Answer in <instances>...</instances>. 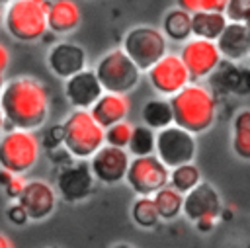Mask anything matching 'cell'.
<instances>
[{"instance_id": "74e56055", "label": "cell", "mask_w": 250, "mask_h": 248, "mask_svg": "<svg viewBox=\"0 0 250 248\" xmlns=\"http://www.w3.org/2000/svg\"><path fill=\"white\" fill-rule=\"evenodd\" d=\"M6 129H10V127H8V123H6V117H4V111H2V107H0V135H2Z\"/></svg>"}, {"instance_id": "7c38bea8", "label": "cell", "mask_w": 250, "mask_h": 248, "mask_svg": "<svg viewBox=\"0 0 250 248\" xmlns=\"http://www.w3.org/2000/svg\"><path fill=\"white\" fill-rule=\"evenodd\" d=\"M178 55L184 61V64L191 76V82L209 78L223 62L217 43L207 41V39H197V37H189L186 43H182V49Z\"/></svg>"}, {"instance_id": "ac0fdd59", "label": "cell", "mask_w": 250, "mask_h": 248, "mask_svg": "<svg viewBox=\"0 0 250 248\" xmlns=\"http://www.w3.org/2000/svg\"><path fill=\"white\" fill-rule=\"evenodd\" d=\"M223 61L240 62L250 53V25L244 21H229L215 41Z\"/></svg>"}, {"instance_id": "60d3db41", "label": "cell", "mask_w": 250, "mask_h": 248, "mask_svg": "<svg viewBox=\"0 0 250 248\" xmlns=\"http://www.w3.org/2000/svg\"><path fill=\"white\" fill-rule=\"evenodd\" d=\"M2 23H4V8L0 6V27H2Z\"/></svg>"}, {"instance_id": "ab89813d", "label": "cell", "mask_w": 250, "mask_h": 248, "mask_svg": "<svg viewBox=\"0 0 250 248\" xmlns=\"http://www.w3.org/2000/svg\"><path fill=\"white\" fill-rule=\"evenodd\" d=\"M4 84H6V76H4V72H0V92H2Z\"/></svg>"}, {"instance_id": "e575fe53", "label": "cell", "mask_w": 250, "mask_h": 248, "mask_svg": "<svg viewBox=\"0 0 250 248\" xmlns=\"http://www.w3.org/2000/svg\"><path fill=\"white\" fill-rule=\"evenodd\" d=\"M10 59H12L10 49L0 41V72L6 74V70H8V66H10Z\"/></svg>"}, {"instance_id": "8d00e7d4", "label": "cell", "mask_w": 250, "mask_h": 248, "mask_svg": "<svg viewBox=\"0 0 250 248\" xmlns=\"http://www.w3.org/2000/svg\"><path fill=\"white\" fill-rule=\"evenodd\" d=\"M12 176H14L12 172H8V170L0 168V187H2V186H4V184H6V182H8L10 178H12Z\"/></svg>"}, {"instance_id": "5b68a950", "label": "cell", "mask_w": 250, "mask_h": 248, "mask_svg": "<svg viewBox=\"0 0 250 248\" xmlns=\"http://www.w3.org/2000/svg\"><path fill=\"white\" fill-rule=\"evenodd\" d=\"M41 156V139L35 131L6 129L0 135V168L12 174H27Z\"/></svg>"}, {"instance_id": "44dd1931", "label": "cell", "mask_w": 250, "mask_h": 248, "mask_svg": "<svg viewBox=\"0 0 250 248\" xmlns=\"http://www.w3.org/2000/svg\"><path fill=\"white\" fill-rule=\"evenodd\" d=\"M211 76H213V86L223 92H229L234 96L250 94V68H242L236 62L223 61ZM215 88H211V90H215Z\"/></svg>"}, {"instance_id": "9a60e30c", "label": "cell", "mask_w": 250, "mask_h": 248, "mask_svg": "<svg viewBox=\"0 0 250 248\" xmlns=\"http://www.w3.org/2000/svg\"><path fill=\"white\" fill-rule=\"evenodd\" d=\"M57 191L53 187V184H49L47 180H27L23 193L20 195L18 203L23 207V211L27 213L29 221H45L49 219L55 209H57Z\"/></svg>"}, {"instance_id": "2e32d148", "label": "cell", "mask_w": 250, "mask_h": 248, "mask_svg": "<svg viewBox=\"0 0 250 248\" xmlns=\"http://www.w3.org/2000/svg\"><path fill=\"white\" fill-rule=\"evenodd\" d=\"M86 51L78 43L59 41L47 53V66L57 78H70L86 68Z\"/></svg>"}, {"instance_id": "ffe728a7", "label": "cell", "mask_w": 250, "mask_h": 248, "mask_svg": "<svg viewBox=\"0 0 250 248\" xmlns=\"http://www.w3.org/2000/svg\"><path fill=\"white\" fill-rule=\"evenodd\" d=\"M92 117L102 125L104 129L109 125H115L123 119H127L131 111V102L127 94H113V92H104L98 102L88 109Z\"/></svg>"}, {"instance_id": "484cf974", "label": "cell", "mask_w": 250, "mask_h": 248, "mask_svg": "<svg viewBox=\"0 0 250 248\" xmlns=\"http://www.w3.org/2000/svg\"><path fill=\"white\" fill-rule=\"evenodd\" d=\"M152 201L156 205V211L160 215V221H174L182 215V205H184V195L176 191L170 186H164L152 195Z\"/></svg>"}, {"instance_id": "4316f807", "label": "cell", "mask_w": 250, "mask_h": 248, "mask_svg": "<svg viewBox=\"0 0 250 248\" xmlns=\"http://www.w3.org/2000/svg\"><path fill=\"white\" fill-rule=\"evenodd\" d=\"M199 182H203L201 170H199V166L193 164V162L172 168V170H170V176H168V186L174 187L176 191H180L182 195L188 193L189 189H193Z\"/></svg>"}, {"instance_id": "f546056e", "label": "cell", "mask_w": 250, "mask_h": 248, "mask_svg": "<svg viewBox=\"0 0 250 248\" xmlns=\"http://www.w3.org/2000/svg\"><path fill=\"white\" fill-rule=\"evenodd\" d=\"M133 123L123 119L115 125H109L105 127V133H104V139H105V145L109 146H117V148H125L127 150V145L131 141V133H133Z\"/></svg>"}, {"instance_id": "8fae6325", "label": "cell", "mask_w": 250, "mask_h": 248, "mask_svg": "<svg viewBox=\"0 0 250 248\" xmlns=\"http://www.w3.org/2000/svg\"><path fill=\"white\" fill-rule=\"evenodd\" d=\"M146 78L150 88L160 98H172L191 82V76L180 55L170 51L146 70Z\"/></svg>"}, {"instance_id": "30bf717a", "label": "cell", "mask_w": 250, "mask_h": 248, "mask_svg": "<svg viewBox=\"0 0 250 248\" xmlns=\"http://www.w3.org/2000/svg\"><path fill=\"white\" fill-rule=\"evenodd\" d=\"M94 176L90 172L88 160H68L57 168L55 191L66 203H82L94 191Z\"/></svg>"}, {"instance_id": "f35d334b", "label": "cell", "mask_w": 250, "mask_h": 248, "mask_svg": "<svg viewBox=\"0 0 250 248\" xmlns=\"http://www.w3.org/2000/svg\"><path fill=\"white\" fill-rule=\"evenodd\" d=\"M111 248H137V246H133V244H129V242H117V244H113Z\"/></svg>"}, {"instance_id": "836d02e7", "label": "cell", "mask_w": 250, "mask_h": 248, "mask_svg": "<svg viewBox=\"0 0 250 248\" xmlns=\"http://www.w3.org/2000/svg\"><path fill=\"white\" fill-rule=\"evenodd\" d=\"M6 217H8V221H10L12 225H16V227H23V225L29 223L27 213L23 211V207H21L18 201H14V203L8 205V209H6Z\"/></svg>"}, {"instance_id": "1f68e13d", "label": "cell", "mask_w": 250, "mask_h": 248, "mask_svg": "<svg viewBox=\"0 0 250 248\" xmlns=\"http://www.w3.org/2000/svg\"><path fill=\"white\" fill-rule=\"evenodd\" d=\"M225 16L229 21H250V0H229Z\"/></svg>"}, {"instance_id": "7bdbcfd3", "label": "cell", "mask_w": 250, "mask_h": 248, "mask_svg": "<svg viewBox=\"0 0 250 248\" xmlns=\"http://www.w3.org/2000/svg\"><path fill=\"white\" fill-rule=\"evenodd\" d=\"M248 59H250V53H248Z\"/></svg>"}, {"instance_id": "e0dca14e", "label": "cell", "mask_w": 250, "mask_h": 248, "mask_svg": "<svg viewBox=\"0 0 250 248\" xmlns=\"http://www.w3.org/2000/svg\"><path fill=\"white\" fill-rule=\"evenodd\" d=\"M104 94L94 68H84L64 80V98L72 109H90Z\"/></svg>"}, {"instance_id": "d590c367", "label": "cell", "mask_w": 250, "mask_h": 248, "mask_svg": "<svg viewBox=\"0 0 250 248\" xmlns=\"http://www.w3.org/2000/svg\"><path fill=\"white\" fill-rule=\"evenodd\" d=\"M0 248H16L14 242H12V238L8 234H4L2 230H0Z\"/></svg>"}, {"instance_id": "52a82bcc", "label": "cell", "mask_w": 250, "mask_h": 248, "mask_svg": "<svg viewBox=\"0 0 250 248\" xmlns=\"http://www.w3.org/2000/svg\"><path fill=\"white\" fill-rule=\"evenodd\" d=\"M121 49L141 72H146L158 59L168 53V39L160 27L135 25L123 35Z\"/></svg>"}, {"instance_id": "277c9868", "label": "cell", "mask_w": 250, "mask_h": 248, "mask_svg": "<svg viewBox=\"0 0 250 248\" xmlns=\"http://www.w3.org/2000/svg\"><path fill=\"white\" fill-rule=\"evenodd\" d=\"M49 0H8L4 6V27L16 41L35 43L47 31Z\"/></svg>"}, {"instance_id": "ba28073f", "label": "cell", "mask_w": 250, "mask_h": 248, "mask_svg": "<svg viewBox=\"0 0 250 248\" xmlns=\"http://www.w3.org/2000/svg\"><path fill=\"white\" fill-rule=\"evenodd\" d=\"M154 154L166 168H176L182 164H189L195 160L197 154V141L195 135L189 131L170 125L160 131H156V143H154Z\"/></svg>"}, {"instance_id": "5bb4252c", "label": "cell", "mask_w": 250, "mask_h": 248, "mask_svg": "<svg viewBox=\"0 0 250 248\" xmlns=\"http://www.w3.org/2000/svg\"><path fill=\"white\" fill-rule=\"evenodd\" d=\"M129 162H131V154L125 148L104 145L88 160V166H90V172L96 182H100L104 186H117L119 182L125 180Z\"/></svg>"}, {"instance_id": "4fadbf2b", "label": "cell", "mask_w": 250, "mask_h": 248, "mask_svg": "<svg viewBox=\"0 0 250 248\" xmlns=\"http://www.w3.org/2000/svg\"><path fill=\"white\" fill-rule=\"evenodd\" d=\"M223 211V199L217 187L209 182H199L193 189L184 193V205L182 215L189 223H201V221H213L217 223L221 219Z\"/></svg>"}, {"instance_id": "ee69618b", "label": "cell", "mask_w": 250, "mask_h": 248, "mask_svg": "<svg viewBox=\"0 0 250 248\" xmlns=\"http://www.w3.org/2000/svg\"><path fill=\"white\" fill-rule=\"evenodd\" d=\"M248 25H250V21H248Z\"/></svg>"}, {"instance_id": "d4e9b609", "label": "cell", "mask_w": 250, "mask_h": 248, "mask_svg": "<svg viewBox=\"0 0 250 248\" xmlns=\"http://www.w3.org/2000/svg\"><path fill=\"white\" fill-rule=\"evenodd\" d=\"M160 29L168 41L186 43L191 37V14L176 6V8L166 12Z\"/></svg>"}, {"instance_id": "7a4b0ae2", "label": "cell", "mask_w": 250, "mask_h": 248, "mask_svg": "<svg viewBox=\"0 0 250 248\" xmlns=\"http://www.w3.org/2000/svg\"><path fill=\"white\" fill-rule=\"evenodd\" d=\"M168 100L172 105L174 125L189 131L191 135L209 131L217 121V94L201 82H189Z\"/></svg>"}, {"instance_id": "83f0119b", "label": "cell", "mask_w": 250, "mask_h": 248, "mask_svg": "<svg viewBox=\"0 0 250 248\" xmlns=\"http://www.w3.org/2000/svg\"><path fill=\"white\" fill-rule=\"evenodd\" d=\"M154 143H156V131L148 129L146 125H135L131 133V141L127 145V152L131 156H148L154 154Z\"/></svg>"}, {"instance_id": "7402d4cb", "label": "cell", "mask_w": 250, "mask_h": 248, "mask_svg": "<svg viewBox=\"0 0 250 248\" xmlns=\"http://www.w3.org/2000/svg\"><path fill=\"white\" fill-rule=\"evenodd\" d=\"M230 148L236 158L250 162V107L238 109L232 117Z\"/></svg>"}, {"instance_id": "f1b7e54d", "label": "cell", "mask_w": 250, "mask_h": 248, "mask_svg": "<svg viewBox=\"0 0 250 248\" xmlns=\"http://www.w3.org/2000/svg\"><path fill=\"white\" fill-rule=\"evenodd\" d=\"M131 219L141 228H154L160 223V215L152 197H137L131 205Z\"/></svg>"}, {"instance_id": "d6986e66", "label": "cell", "mask_w": 250, "mask_h": 248, "mask_svg": "<svg viewBox=\"0 0 250 248\" xmlns=\"http://www.w3.org/2000/svg\"><path fill=\"white\" fill-rule=\"evenodd\" d=\"M82 23V10L74 0H49L47 27L55 35H70Z\"/></svg>"}, {"instance_id": "cb8c5ba5", "label": "cell", "mask_w": 250, "mask_h": 248, "mask_svg": "<svg viewBox=\"0 0 250 248\" xmlns=\"http://www.w3.org/2000/svg\"><path fill=\"white\" fill-rule=\"evenodd\" d=\"M141 119L143 125H146L152 131H160L164 127L174 125V115H172V105L168 98H152L143 103L141 109Z\"/></svg>"}, {"instance_id": "3957f363", "label": "cell", "mask_w": 250, "mask_h": 248, "mask_svg": "<svg viewBox=\"0 0 250 248\" xmlns=\"http://www.w3.org/2000/svg\"><path fill=\"white\" fill-rule=\"evenodd\" d=\"M62 148L74 160H90L104 145L105 129L98 125L88 109H72L61 123Z\"/></svg>"}, {"instance_id": "b9f144b4", "label": "cell", "mask_w": 250, "mask_h": 248, "mask_svg": "<svg viewBox=\"0 0 250 248\" xmlns=\"http://www.w3.org/2000/svg\"><path fill=\"white\" fill-rule=\"evenodd\" d=\"M0 2H8V0H0Z\"/></svg>"}, {"instance_id": "8992f818", "label": "cell", "mask_w": 250, "mask_h": 248, "mask_svg": "<svg viewBox=\"0 0 250 248\" xmlns=\"http://www.w3.org/2000/svg\"><path fill=\"white\" fill-rule=\"evenodd\" d=\"M94 72L102 84L104 92H113V94H129L133 92L139 82H141V70L137 68V64L125 55V51L121 47L109 49L107 53H104L96 66Z\"/></svg>"}, {"instance_id": "603a6c76", "label": "cell", "mask_w": 250, "mask_h": 248, "mask_svg": "<svg viewBox=\"0 0 250 248\" xmlns=\"http://www.w3.org/2000/svg\"><path fill=\"white\" fill-rule=\"evenodd\" d=\"M227 23L225 12H195L191 14V37L217 41Z\"/></svg>"}, {"instance_id": "4dcf8cb0", "label": "cell", "mask_w": 250, "mask_h": 248, "mask_svg": "<svg viewBox=\"0 0 250 248\" xmlns=\"http://www.w3.org/2000/svg\"><path fill=\"white\" fill-rule=\"evenodd\" d=\"M178 8L195 14V12H225L229 0H176Z\"/></svg>"}, {"instance_id": "d6a6232c", "label": "cell", "mask_w": 250, "mask_h": 248, "mask_svg": "<svg viewBox=\"0 0 250 248\" xmlns=\"http://www.w3.org/2000/svg\"><path fill=\"white\" fill-rule=\"evenodd\" d=\"M25 184H27V178H25L23 174H14V176L2 186V191H4V195H6L10 201H18L20 195L23 193Z\"/></svg>"}, {"instance_id": "6da1fadb", "label": "cell", "mask_w": 250, "mask_h": 248, "mask_svg": "<svg viewBox=\"0 0 250 248\" xmlns=\"http://www.w3.org/2000/svg\"><path fill=\"white\" fill-rule=\"evenodd\" d=\"M0 107L8 127L37 131L51 113V92L47 84L31 74H20L6 80L0 92Z\"/></svg>"}, {"instance_id": "9c48e42d", "label": "cell", "mask_w": 250, "mask_h": 248, "mask_svg": "<svg viewBox=\"0 0 250 248\" xmlns=\"http://www.w3.org/2000/svg\"><path fill=\"white\" fill-rule=\"evenodd\" d=\"M170 168H166L156 154L131 156L125 182L137 197H152L158 189L168 186Z\"/></svg>"}]
</instances>
